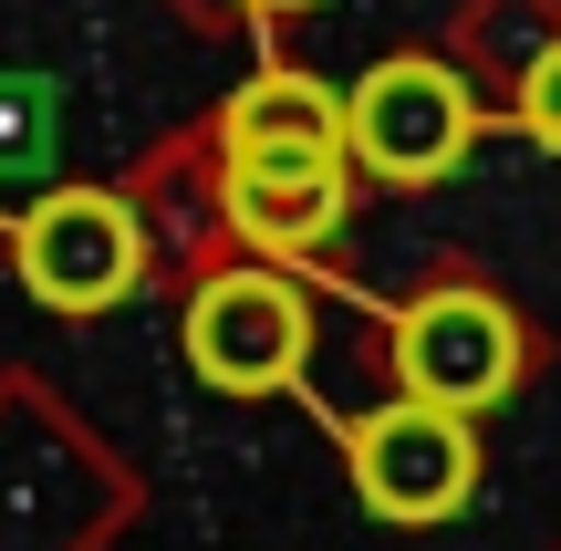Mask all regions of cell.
<instances>
[{"label": "cell", "instance_id": "obj_1", "mask_svg": "<svg viewBox=\"0 0 561 551\" xmlns=\"http://www.w3.org/2000/svg\"><path fill=\"white\" fill-rule=\"evenodd\" d=\"M187 365L219 395H291L312 365V302H301L291 271L271 261H229L198 282L187 302Z\"/></svg>", "mask_w": 561, "mask_h": 551}, {"label": "cell", "instance_id": "obj_2", "mask_svg": "<svg viewBox=\"0 0 561 551\" xmlns=\"http://www.w3.org/2000/svg\"><path fill=\"white\" fill-rule=\"evenodd\" d=\"M343 469H354V500L396 531H426V520L468 510L479 490V427L458 406H426V395H396V406L354 416L343 427Z\"/></svg>", "mask_w": 561, "mask_h": 551}, {"label": "cell", "instance_id": "obj_3", "mask_svg": "<svg viewBox=\"0 0 561 551\" xmlns=\"http://www.w3.org/2000/svg\"><path fill=\"white\" fill-rule=\"evenodd\" d=\"M343 146H354L364 177L385 187H437L447 167L479 146V94H468L447 62L426 53H396L343 94Z\"/></svg>", "mask_w": 561, "mask_h": 551}, {"label": "cell", "instance_id": "obj_4", "mask_svg": "<svg viewBox=\"0 0 561 551\" xmlns=\"http://www.w3.org/2000/svg\"><path fill=\"white\" fill-rule=\"evenodd\" d=\"M11 261L42 312H115L146 282V229L115 187H53V198L21 208Z\"/></svg>", "mask_w": 561, "mask_h": 551}, {"label": "cell", "instance_id": "obj_5", "mask_svg": "<svg viewBox=\"0 0 561 551\" xmlns=\"http://www.w3.org/2000/svg\"><path fill=\"white\" fill-rule=\"evenodd\" d=\"M520 354H530L520 312L500 291H479V282H437L426 302L396 312V386L426 395V406H458V416L500 406L520 386Z\"/></svg>", "mask_w": 561, "mask_h": 551}, {"label": "cell", "instance_id": "obj_6", "mask_svg": "<svg viewBox=\"0 0 561 551\" xmlns=\"http://www.w3.org/2000/svg\"><path fill=\"white\" fill-rule=\"evenodd\" d=\"M229 167H343V94L312 73H250L219 104Z\"/></svg>", "mask_w": 561, "mask_h": 551}, {"label": "cell", "instance_id": "obj_7", "mask_svg": "<svg viewBox=\"0 0 561 551\" xmlns=\"http://www.w3.org/2000/svg\"><path fill=\"white\" fill-rule=\"evenodd\" d=\"M219 208L261 261H280V250H322L354 198H343V167H229Z\"/></svg>", "mask_w": 561, "mask_h": 551}, {"label": "cell", "instance_id": "obj_8", "mask_svg": "<svg viewBox=\"0 0 561 551\" xmlns=\"http://www.w3.org/2000/svg\"><path fill=\"white\" fill-rule=\"evenodd\" d=\"M520 125H530V146H551V157H561V42L520 73Z\"/></svg>", "mask_w": 561, "mask_h": 551}, {"label": "cell", "instance_id": "obj_9", "mask_svg": "<svg viewBox=\"0 0 561 551\" xmlns=\"http://www.w3.org/2000/svg\"><path fill=\"white\" fill-rule=\"evenodd\" d=\"M250 11H312V0H250Z\"/></svg>", "mask_w": 561, "mask_h": 551}]
</instances>
